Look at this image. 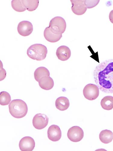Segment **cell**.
Segmentation results:
<instances>
[{
    "label": "cell",
    "instance_id": "cell-10",
    "mask_svg": "<svg viewBox=\"0 0 113 151\" xmlns=\"http://www.w3.org/2000/svg\"><path fill=\"white\" fill-rule=\"evenodd\" d=\"M35 145L34 140L32 137L26 136L21 140L19 146L22 151H32L34 149Z\"/></svg>",
    "mask_w": 113,
    "mask_h": 151
},
{
    "label": "cell",
    "instance_id": "cell-7",
    "mask_svg": "<svg viewBox=\"0 0 113 151\" xmlns=\"http://www.w3.org/2000/svg\"><path fill=\"white\" fill-rule=\"evenodd\" d=\"M49 118L44 114L39 113L33 118L32 123L33 126L36 129L41 130L45 128L48 124Z\"/></svg>",
    "mask_w": 113,
    "mask_h": 151
},
{
    "label": "cell",
    "instance_id": "cell-21",
    "mask_svg": "<svg viewBox=\"0 0 113 151\" xmlns=\"http://www.w3.org/2000/svg\"><path fill=\"white\" fill-rule=\"evenodd\" d=\"M11 5L12 8L18 12H23L26 9L23 4L22 1L20 0L12 1L11 2Z\"/></svg>",
    "mask_w": 113,
    "mask_h": 151
},
{
    "label": "cell",
    "instance_id": "cell-11",
    "mask_svg": "<svg viewBox=\"0 0 113 151\" xmlns=\"http://www.w3.org/2000/svg\"><path fill=\"white\" fill-rule=\"evenodd\" d=\"M47 135L50 140L54 142H57L60 140L61 137V131L58 126L52 125L48 129Z\"/></svg>",
    "mask_w": 113,
    "mask_h": 151
},
{
    "label": "cell",
    "instance_id": "cell-16",
    "mask_svg": "<svg viewBox=\"0 0 113 151\" xmlns=\"http://www.w3.org/2000/svg\"><path fill=\"white\" fill-rule=\"evenodd\" d=\"M99 138L102 143L105 144H109L113 140V133L109 130H103L99 134Z\"/></svg>",
    "mask_w": 113,
    "mask_h": 151
},
{
    "label": "cell",
    "instance_id": "cell-13",
    "mask_svg": "<svg viewBox=\"0 0 113 151\" xmlns=\"http://www.w3.org/2000/svg\"><path fill=\"white\" fill-rule=\"evenodd\" d=\"M44 36L45 39L51 43H55L59 41L62 37V35H57L53 33L49 27H46L44 32Z\"/></svg>",
    "mask_w": 113,
    "mask_h": 151
},
{
    "label": "cell",
    "instance_id": "cell-5",
    "mask_svg": "<svg viewBox=\"0 0 113 151\" xmlns=\"http://www.w3.org/2000/svg\"><path fill=\"white\" fill-rule=\"evenodd\" d=\"M83 93L86 99L91 101L94 100L99 95V88L94 84H88L84 87Z\"/></svg>",
    "mask_w": 113,
    "mask_h": 151
},
{
    "label": "cell",
    "instance_id": "cell-8",
    "mask_svg": "<svg viewBox=\"0 0 113 151\" xmlns=\"http://www.w3.org/2000/svg\"><path fill=\"white\" fill-rule=\"evenodd\" d=\"M72 7L71 9L73 13L77 15L81 16L84 14L87 7L86 1H70Z\"/></svg>",
    "mask_w": 113,
    "mask_h": 151
},
{
    "label": "cell",
    "instance_id": "cell-14",
    "mask_svg": "<svg viewBox=\"0 0 113 151\" xmlns=\"http://www.w3.org/2000/svg\"><path fill=\"white\" fill-rule=\"evenodd\" d=\"M40 86L45 90H49L53 88L54 82L52 78L49 76H45L42 78L39 81Z\"/></svg>",
    "mask_w": 113,
    "mask_h": 151
},
{
    "label": "cell",
    "instance_id": "cell-15",
    "mask_svg": "<svg viewBox=\"0 0 113 151\" xmlns=\"http://www.w3.org/2000/svg\"><path fill=\"white\" fill-rule=\"evenodd\" d=\"M56 108L61 111H65L69 108L70 103L69 99L67 97L61 96L58 98L55 102Z\"/></svg>",
    "mask_w": 113,
    "mask_h": 151
},
{
    "label": "cell",
    "instance_id": "cell-3",
    "mask_svg": "<svg viewBox=\"0 0 113 151\" xmlns=\"http://www.w3.org/2000/svg\"><path fill=\"white\" fill-rule=\"evenodd\" d=\"M48 51L47 47L41 44H35L28 49L27 55L31 59L37 61H41L46 57Z\"/></svg>",
    "mask_w": 113,
    "mask_h": 151
},
{
    "label": "cell",
    "instance_id": "cell-18",
    "mask_svg": "<svg viewBox=\"0 0 113 151\" xmlns=\"http://www.w3.org/2000/svg\"><path fill=\"white\" fill-rule=\"evenodd\" d=\"M101 105L104 110H110L113 109V97L107 96L104 97L101 100Z\"/></svg>",
    "mask_w": 113,
    "mask_h": 151
},
{
    "label": "cell",
    "instance_id": "cell-22",
    "mask_svg": "<svg viewBox=\"0 0 113 151\" xmlns=\"http://www.w3.org/2000/svg\"><path fill=\"white\" fill-rule=\"evenodd\" d=\"M109 18L110 22L113 24V10L110 12Z\"/></svg>",
    "mask_w": 113,
    "mask_h": 151
},
{
    "label": "cell",
    "instance_id": "cell-19",
    "mask_svg": "<svg viewBox=\"0 0 113 151\" xmlns=\"http://www.w3.org/2000/svg\"><path fill=\"white\" fill-rule=\"evenodd\" d=\"M39 0L35 1H22V3L26 9L29 11L35 10L38 7L39 4Z\"/></svg>",
    "mask_w": 113,
    "mask_h": 151
},
{
    "label": "cell",
    "instance_id": "cell-17",
    "mask_svg": "<svg viewBox=\"0 0 113 151\" xmlns=\"http://www.w3.org/2000/svg\"><path fill=\"white\" fill-rule=\"evenodd\" d=\"M49 70L44 67H40L37 68L34 73V77L36 81L39 82L42 78L45 76H49Z\"/></svg>",
    "mask_w": 113,
    "mask_h": 151
},
{
    "label": "cell",
    "instance_id": "cell-12",
    "mask_svg": "<svg viewBox=\"0 0 113 151\" xmlns=\"http://www.w3.org/2000/svg\"><path fill=\"white\" fill-rule=\"evenodd\" d=\"M56 54L58 59L62 61L68 60L71 56L70 49L64 45L59 47L56 50Z\"/></svg>",
    "mask_w": 113,
    "mask_h": 151
},
{
    "label": "cell",
    "instance_id": "cell-20",
    "mask_svg": "<svg viewBox=\"0 0 113 151\" xmlns=\"http://www.w3.org/2000/svg\"><path fill=\"white\" fill-rule=\"evenodd\" d=\"M11 97L9 94L6 91L0 93V104L2 106L9 105L11 101Z\"/></svg>",
    "mask_w": 113,
    "mask_h": 151
},
{
    "label": "cell",
    "instance_id": "cell-2",
    "mask_svg": "<svg viewBox=\"0 0 113 151\" xmlns=\"http://www.w3.org/2000/svg\"><path fill=\"white\" fill-rule=\"evenodd\" d=\"M9 111L14 117L21 119L26 116L28 111V107L23 100L17 99L12 100L9 106Z\"/></svg>",
    "mask_w": 113,
    "mask_h": 151
},
{
    "label": "cell",
    "instance_id": "cell-4",
    "mask_svg": "<svg viewBox=\"0 0 113 151\" xmlns=\"http://www.w3.org/2000/svg\"><path fill=\"white\" fill-rule=\"evenodd\" d=\"M49 27L54 33L57 35L62 34L66 31L67 24L63 18L56 17L50 21Z\"/></svg>",
    "mask_w": 113,
    "mask_h": 151
},
{
    "label": "cell",
    "instance_id": "cell-1",
    "mask_svg": "<svg viewBox=\"0 0 113 151\" xmlns=\"http://www.w3.org/2000/svg\"><path fill=\"white\" fill-rule=\"evenodd\" d=\"M93 76L100 90L105 93H113V59L99 64L94 69Z\"/></svg>",
    "mask_w": 113,
    "mask_h": 151
},
{
    "label": "cell",
    "instance_id": "cell-6",
    "mask_svg": "<svg viewBox=\"0 0 113 151\" xmlns=\"http://www.w3.org/2000/svg\"><path fill=\"white\" fill-rule=\"evenodd\" d=\"M67 136L71 141L77 142L82 140L84 136V132L80 127L74 126L69 129L67 133Z\"/></svg>",
    "mask_w": 113,
    "mask_h": 151
},
{
    "label": "cell",
    "instance_id": "cell-9",
    "mask_svg": "<svg viewBox=\"0 0 113 151\" xmlns=\"http://www.w3.org/2000/svg\"><path fill=\"white\" fill-rule=\"evenodd\" d=\"M17 30L20 35L24 37L28 36L31 35L33 31V26L30 22L27 21H23L19 24Z\"/></svg>",
    "mask_w": 113,
    "mask_h": 151
}]
</instances>
